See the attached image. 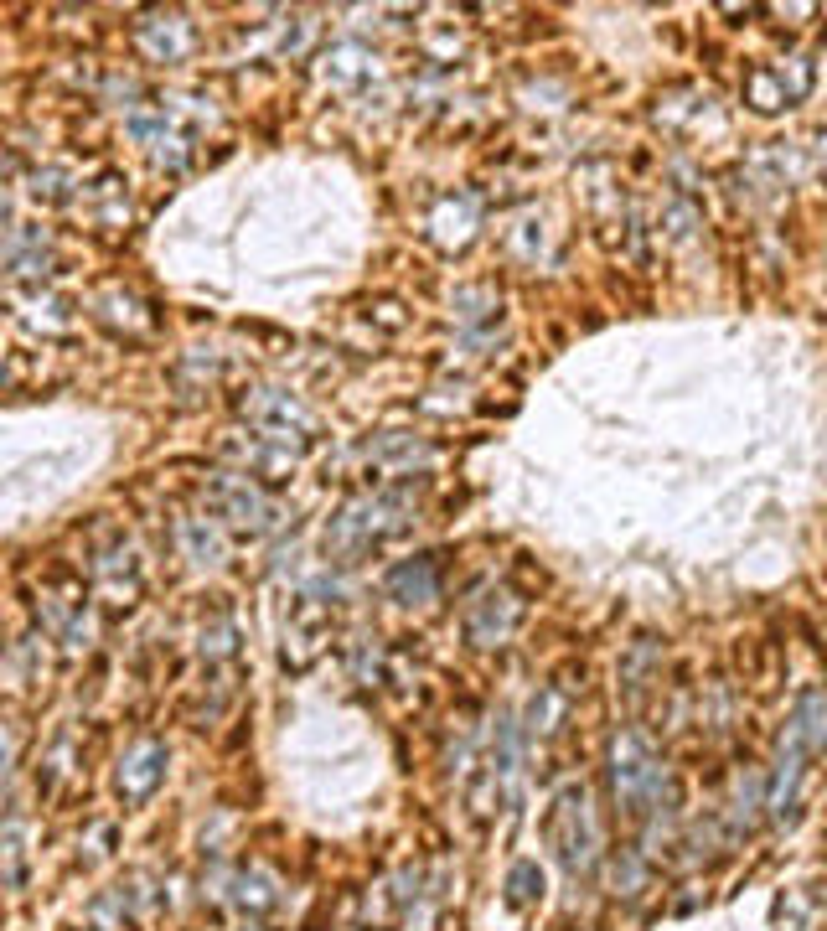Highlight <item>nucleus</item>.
<instances>
[{"label":"nucleus","mask_w":827,"mask_h":931,"mask_svg":"<svg viewBox=\"0 0 827 931\" xmlns=\"http://www.w3.org/2000/svg\"><path fill=\"white\" fill-rule=\"evenodd\" d=\"M807 88H812V68H802V73L786 78V63H781V68H755V73L745 78V99H750L760 114H771V109H781V104H791V99H802Z\"/></svg>","instance_id":"1"},{"label":"nucleus","mask_w":827,"mask_h":931,"mask_svg":"<svg viewBox=\"0 0 827 931\" xmlns=\"http://www.w3.org/2000/svg\"><path fill=\"white\" fill-rule=\"evenodd\" d=\"M393 590L398 595H419V600H430L435 595V569H430V559H419V564H404V569H393Z\"/></svg>","instance_id":"2"}]
</instances>
